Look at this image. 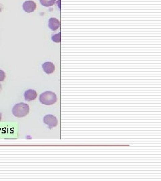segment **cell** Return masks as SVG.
<instances>
[{
  "label": "cell",
  "mask_w": 161,
  "mask_h": 181,
  "mask_svg": "<svg viewBox=\"0 0 161 181\" xmlns=\"http://www.w3.org/2000/svg\"><path fill=\"white\" fill-rule=\"evenodd\" d=\"M23 10L27 12V13H31L34 12L36 8V4L34 1H31V0H29V1L25 2L23 3Z\"/></svg>",
  "instance_id": "obj_4"
},
{
  "label": "cell",
  "mask_w": 161,
  "mask_h": 181,
  "mask_svg": "<svg viewBox=\"0 0 161 181\" xmlns=\"http://www.w3.org/2000/svg\"><path fill=\"white\" fill-rule=\"evenodd\" d=\"M61 34L59 32L55 35L52 36V40L54 42H61Z\"/></svg>",
  "instance_id": "obj_9"
},
{
  "label": "cell",
  "mask_w": 161,
  "mask_h": 181,
  "mask_svg": "<svg viewBox=\"0 0 161 181\" xmlns=\"http://www.w3.org/2000/svg\"><path fill=\"white\" fill-rule=\"evenodd\" d=\"M39 100L42 104L51 105L57 101V95L52 91H46L40 95Z\"/></svg>",
  "instance_id": "obj_2"
},
{
  "label": "cell",
  "mask_w": 161,
  "mask_h": 181,
  "mask_svg": "<svg viewBox=\"0 0 161 181\" xmlns=\"http://www.w3.org/2000/svg\"><path fill=\"white\" fill-rule=\"evenodd\" d=\"M48 27L53 31H56L60 27V21L55 18H50L48 20Z\"/></svg>",
  "instance_id": "obj_6"
},
{
  "label": "cell",
  "mask_w": 161,
  "mask_h": 181,
  "mask_svg": "<svg viewBox=\"0 0 161 181\" xmlns=\"http://www.w3.org/2000/svg\"><path fill=\"white\" fill-rule=\"evenodd\" d=\"M1 119H2V114L0 113V121H1Z\"/></svg>",
  "instance_id": "obj_12"
},
{
  "label": "cell",
  "mask_w": 161,
  "mask_h": 181,
  "mask_svg": "<svg viewBox=\"0 0 161 181\" xmlns=\"http://www.w3.org/2000/svg\"><path fill=\"white\" fill-rule=\"evenodd\" d=\"M57 0H40L42 6L45 7H50L53 6Z\"/></svg>",
  "instance_id": "obj_8"
},
{
  "label": "cell",
  "mask_w": 161,
  "mask_h": 181,
  "mask_svg": "<svg viewBox=\"0 0 161 181\" xmlns=\"http://www.w3.org/2000/svg\"><path fill=\"white\" fill-rule=\"evenodd\" d=\"M2 85H1V84H0V92H1V90H2Z\"/></svg>",
  "instance_id": "obj_11"
},
{
  "label": "cell",
  "mask_w": 161,
  "mask_h": 181,
  "mask_svg": "<svg viewBox=\"0 0 161 181\" xmlns=\"http://www.w3.org/2000/svg\"><path fill=\"white\" fill-rule=\"evenodd\" d=\"M29 105L24 103H18L12 109V114L16 118H23L29 113Z\"/></svg>",
  "instance_id": "obj_1"
},
{
  "label": "cell",
  "mask_w": 161,
  "mask_h": 181,
  "mask_svg": "<svg viewBox=\"0 0 161 181\" xmlns=\"http://www.w3.org/2000/svg\"><path fill=\"white\" fill-rule=\"evenodd\" d=\"M43 121L44 123L48 126L49 129H52L56 127L58 124V120L57 118L53 115H47L44 116Z\"/></svg>",
  "instance_id": "obj_3"
},
{
  "label": "cell",
  "mask_w": 161,
  "mask_h": 181,
  "mask_svg": "<svg viewBox=\"0 0 161 181\" xmlns=\"http://www.w3.org/2000/svg\"><path fill=\"white\" fill-rule=\"evenodd\" d=\"M42 68L46 74H51L55 70L54 64L51 62H46L42 64Z\"/></svg>",
  "instance_id": "obj_7"
},
{
  "label": "cell",
  "mask_w": 161,
  "mask_h": 181,
  "mask_svg": "<svg viewBox=\"0 0 161 181\" xmlns=\"http://www.w3.org/2000/svg\"><path fill=\"white\" fill-rule=\"evenodd\" d=\"M24 97L25 100L27 101H33L37 97V93L33 89H28L24 93Z\"/></svg>",
  "instance_id": "obj_5"
},
{
  "label": "cell",
  "mask_w": 161,
  "mask_h": 181,
  "mask_svg": "<svg viewBox=\"0 0 161 181\" xmlns=\"http://www.w3.org/2000/svg\"><path fill=\"white\" fill-rule=\"evenodd\" d=\"M6 79V73L2 70H0V81H3Z\"/></svg>",
  "instance_id": "obj_10"
}]
</instances>
